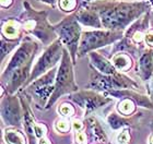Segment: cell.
<instances>
[{"label": "cell", "instance_id": "6da1fadb", "mask_svg": "<svg viewBox=\"0 0 153 144\" xmlns=\"http://www.w3.org/2000/svg\"><path fill=\"white\" fill-rule=\"evenodd\" d=\"M147 4L144 2L139 3H115L112 6H105L100 10L102 18V24L106 29L120 30L139 16L141 12L146 10Z\"/></svg>", "mask_w": 153, "mask_h": 144}, {"label": "cell", "instance_id": "7a4b0ae2", "mask_svg": "<svg viewBox=\"0 0 153 144\" xmlns=\"http://www.w3.org/2000/svg\"><path fill=\"white\" fill-rule=\"evenodd\" d=\"M78 87L74 84V73H72V67L69 61V56L66 50H64V56H62V60L61 64L59 67L57 74V79H56V84H55L54 93L51 95V98L47 104V108L51 107L62 94L70 93L72 91H76Z\"/></svg>", "mask_w": 153, "mask_h": 144}, {"label": "cell", "instance_id": "3957f363", "mask_svg": "<svg viewBox=\"0 0 153 144\" xmlns=\"http://www.w3.org/2000/svg\"><path fill=\"white\" fill-rule=\"evenodd\" d=\"M120 36V33L116 32V31H113V32L93 31V32L83 33L79 48V56H83L88 51L111 44L119 38Z\"/></svg>", "mask_w": 153, "mask_h": 144}, {"label": "cell", "instance_id": "277c9868", "mask_svg": "<svg viewBox=\"0 0 153 144\" xmlns=\"http://www.w3.org/2000/svg\"><path fill=\"white\" fill-rule=\"evenodd\" d=\"M57 30L60 36V41L65 45H67L74 61L78 49V42L80 38V26L78 24V20L74 19V16L67 18L58 25Z\"/></svg>", "mask_w": 153, "mask_h": 144}, {"label": "cell", "instance_id": "5b68a950", "mask_svg": "<svg viewBox=\"0 0 153 144\" xmlns=\"http://www.w3.org/2000/svg\"><path fill=\"white\" fill-rule=\"evenodd\" d=\"M91 85L97 90L112 91L134 87L136 83L134 81H131L129 78L120 75L115 72V73L107 74V75H95L94 80H92Z\"/></svg>", "mask_w": 153, "mask_h": 144}, {"label": "cell", "instance_id": "8992f818", "mask_svg": "<svg viewBox=\"0 0 153 144\" xmlns=\"http://www.w3.org/2000/svg\"><path fill=\"white\" fill-rule=\"evenodd\" d=\"M61 41H56L51 45V47L48 48L47 50L45 51L44 55L39 58V60L37 61V64H35V67L33 69L32 74L30 77V81L35 80L36 78L39 77L41 74L45 73L46 71L51 68L53 66L56 64L59 58L61 56Z\"/></svg>", "mask_w": 153, "mask_h": 144}, {"label": "cell", "instance_id": "52a82bcc", "mask_svg": "<svg viewBox=\"0 0 153 144\" xmlns=\"http://www.w3.org/2000/svg\"><path fill=\"white\" fill-rule=\"evenodd\" d=\"M36 48H37V45L34 42L29 41V42L23 43L21 47L16 50V52L12 57L9 66L2 72V79H4L6 75L8 77L9 74L14 72L16 69H20V68L24 67L25 64H27L29 62H31L33 60Z\"/></svg>", "mask_w": 153, "mask_h": 144}, {"label": "cell", "instance_id": "ba28073f", "mask_svg": "<svg viewBox=\"0 0 153 144\" xmlns=\"http://www.w3.org/2000/svg\"><path fill=\"white\" fill-rule=\"evenodd\" d=\"M1 114H2L3 120L8 125L19 126L21 123V119H22L21 107L16 97H8L3 100Z\"/></svg>", "mask_w": 153, "mask_h": 144}, {"label": "cell", "instance_id": "9c48e42d", "mask_svg": "<svg viewBox=\"0 0 153 144\" xmlns=\"http://www.w3.org/2000/svg\"><path fill=\"white\" fill-rule=\"evenodd\" d=\"M71 99L76 102L79 106L86 110V112H91L93 109L97 108L100 106H103L104 104L108 102L109 99L104 98L103 96L97 95L93 92H81L76 93L71 96Z\"/></svg>", "mask_w": 153, "mask_h": 144}, {"label": "cell", "instance_id": "30bf717a", "mask_svg": "<svg viewBox=\"0 0 153 144\" xmlns=\"http://www.w3.org/2000/svg\"><path fill=\"white\" fill-rule=\"evenodd\" d=\"M32 61L29 62L27 64H25L24 67L16 69L14 72L11 73V80L8 83V92L9 93H13L18 87L21 85L22 83H24V81L29 78L30 74V68H31Z\"/></svg>", "mask_w": 153, "mask_h": 144}, {"label": "cell", "instance_id": "8fae6325", "mask_svg": "<svg viewBox=\"0 0 153 144\" xmlns=\"http://www.w3.org/2000/svg\"><path fill=\"white\" fill-rule=\"evenodd\" d=\"M86 128H88V139L90 143H100L106 141V134L103 129L94 118H89L86 120Z\"/></svg>", "mask_w": 153, "mask_h": 144}, {"label": "cell", "instance_id": "7c38bea8", "mask_svg": "<svg viewBox=\"0 0 153 144\" xmlns=\"http://www.w3.org/2000/svg\"><path fill=\"white\" fill-rule=\"evenodd\" d=\"M91 61L92 64L99 69L102 73L104 74H113L115 73V66L112 64L109 61H107L104 57H102L101 55H99L97 52H92L90 55Z\"/></svg>", "mask_w": 153, "mask_h": 144}, {"label": "cell", "instance_id": "4fadbf2b", "mask_svg": "<svg viewBox=\"0 0 153 144\" xmlns=\"http://www.w3.org/2000/svg\"><path fill=\"white\" fill-rule=\"evenodd\" d=\"M139 68H140V74L144 80L149 79L153 71V51H148L139 61Z\"/></svg>", "mask_w": 153, "mask_h": 144}, {"label": "cell", "instance_id": "5bb4252c", "mask_svg": "<svg viewBox=\"0 0 153 144\" xmlns=\"http://www.w3.org/2000/svg\"><path fill=\"white\" fill-rule=\"evenodd\" d=\"M76 18L79 22L83 23L84 25L94 26V27H100L101 26V22H100V19L97 18V16L94 12L90 11V10L80 11L76 16Z\"/></svg>", "mask_w": 153, "mask_h": 144}, {"label": "cell", "instance_id": "9a60e30c", "mask_svg": "<svg viewBox=\"0 0 153 144\" xmlns=\"http://www.w3.org/2000/svg\"><path fill=\"white\" fill-rule=\"evenodd\" d=\"M4 139L8 144H25L24 134L16 129H8L4 132Z\"/></svg>", "mask_w": 153, "mask_h": 144}, {"label": "cell", "instance_id": "2e32d148", "mask_svg": "<svg viewBox=\"0 0 153 144\" xmlns=\"http://www.w3.org/2000/svg\"><path fill=\"white\" fill-rule=\"evenodd\" d=\"M113 64L115 68H117L118 70L126 71L130 68V58L125 54H118L113 57Z\"/></svg>", "mask_w": 153, "mask_h": 144}, {"label": "cell", "instance_id": "e0dca14e", "mask_svg": "<svg viewBox=\"0 0 153 144\" xmlns=\"http://www.w3.org/2000/svg\"><path fill=\"white\" fill-rule=\"evenodd\" d=\"M2 33L3 35L9 39H14L16 37H18V35H19V25H18V23L16 21H8L3 25Z\"/></svg>", "mask_w": 153, "mask_h": 144}, {"label": "cell", "instance_id": "ac0fdd59", "mask_svg": "<svg viewBox=\"0 0 153 144\" xmlns=\"http://www.w3.org/2000/svg\"><path fill=\"white\" fill-rule=\"evenodd\" d=\"M118 109H119V112H120L123 115L128 116L134 112V104L131 99H124V100H121V102L119 103Z\"/></svg>", "mask_w": 153, "mask_h": 144}, {"label": "cell", "instance_id": "d6986e66", "mask_svg": "<svg viewBox=\"0 0 153 144\" xmlns=\"http://www.w3.org/2000/svg\"><path fill=\"white\" fill-rule=\"evenodd\" d=\"M108 123L111 125L113 129H118L123 127V126H127L129 125V121L128 120H125L123 117L116 115V114H112V115L108 117Z\"/></svg>", "mask_w": 153, "mask_h": 144}, {"label": "cell", "instance_id": "ffe728a7", "mask_svg": "<svg viewBox=\"0 0 153 144\" xmlns=\"http://www.w3.org/2000/svg\"><path fill=\"white\" fill-rule=\"evenodd\" d=\"M59 6L64 11H72L76 6V0H59Z\"/></svg>", "mask_w": 153, "mask_h": 144}, {"label": "cell", "instance_id": "44dd1931", "mask_svg": "<svg viewBox=\"0 0 153 144\" xmlns=\"http://www.w3.org/2000/svg\"><path fill=\"white\" fill-rule=\"evenodd\" d=\"M16 46V42H13V43H9V42H4L2 39V42H1V59H3V57L6 56V55L9 54V51L14 48Z\"/></svg>", "mask_w": 153, "mask_h": 144}, {"label": "cell", "instance_id": "7402d4cb", "mask_svg": "<svg viewBox=\"0 0 153 144\" xmlns=\"http://www.w3.org/2000/svg\"><path fill=\"white\" fill-rule=\"evenodd\" d=\"M59 112L62 116H66V117H70V116L74 115V108H72V106L69 105V104H62L60 106V109H59Z\"/></svg>", "mask_w": 153, "mask_h": 144}, {"label": "cell", "instance_id": "603a6c76", "mask_svg": "<svg viewBox=\"0 0 153 144\" xmlns=\"http://www.w3.org/2000/svg\"><path fill=\"white\" fill-rule=\"evenodd\" d=\"M57 129L61 132H67L69 130V123L65 120H59L57 122Z\"/></svg>", "mask_w": 153, "mask_h": 144}, {"label": "cell", "instance_id": "cb8c5ba5", "mask_svg": "<svg viewBox=\"0 0 153 144\" xmlns=\"http://www.w3.org/2000/svg\"><path fill=\"white\" fill-rule=\"evenodd\" d=\"M128 141H129V135H128L127 131H123L118 135V143L119 144H127Z\"/></svg>", "mask_w": 153, "mask_h": 144}, {"label": "cell", "instance_id": "d4e9b609", "mask_svg": "<svg viewBox=\"0 0 153 144\" xmlns=\"http://www.w3.org/2000/svg\"><path fill=\"white\" fill-rule=\"evenodd\" d=\"M144 38H146V43H147L148 45L153 46V31L148 33Z\"/></svg>", "mask_w": 153, "mask_h": 144}, {"label": "cell", "instance_id": "484cf974", "mask_svg": "<svg viewBox=\"0 0 153 144\" xmlns=\"http://www.w3.org/2000/svg\"><path fill=\"white\" fill-rule=\"evenodd\" d=\"M76 140L79 143H83V142L85 141V133H83V132H79L78 134H76Z\"/></svg>", "mask_w": 153, "mask_h": 144}, {"label": "cell", "instance_id": "4316f807", "mask_svg": "<svg viewBox=\"0 0 153 144\" xmlns=\"http://www.w3.org/2000/svg\"><path fill=\"white\" fill-rule=\"evenodd\" d=\"M72 125H74V130H76V131H79L80 129L83 127V125L79 121V120H74Z\"/></svg>", "mask_w": 153, "mask_h": 144}, {"label": "cell", "instance_id": "83f0119b", "mask_svg": "<svg viewBox=\"0 0 153 144\" xmlns=\"http://www.w3.org/2000/svg\"><path fill=\"white\" fill-rule=\"evenodd\" d=\"M39 144H51V143H49V141H47L46 139L41 138V140H39Z\"/></svg>", "mask_w": 153, "mask_h": 144}, {"label": "cell", "instance_id": "f1b7e54d", "mask_svg": "<svg viewBox=\"0 0 153 144\" xmlns=\"http://www.w3.org/2000/svg\"><path fill=\"white\" fill-rule=\"evenodd\" d=\"M1 1H2V6H6V1L8 4L10 3V0H1Z\"/></svg>", "mask_w": 153, "mask_h": 144}, {"label": "cell", "instance_id": "f546056e", "mask_svg": "<svg viewBox=\"0 0 153 144\" xmlns=\"http://www.w3.org/2000/svg\"><path fill=\"white\" fill-rule=\"evenodd\" d=\"M43 1H45V2H49V3H54L56 0H43Z\"/></svg>", "mask_w": 153, "mask_h": 144}, {"label": "cell", "instance_id": "4dcf8cb0", "mask_svg": "<svg viewBox=\"0 0 153 144\" xmlns=\"http://www.w3.org/2000/svg\"><path fill=\"white\" fill-rule=\"evenodd\" d=\"M150 143L153 144V135H152V138H151V140H150Z\"/></svg>", "mask_w": 153, "mask_h": 144}]
</instances>
